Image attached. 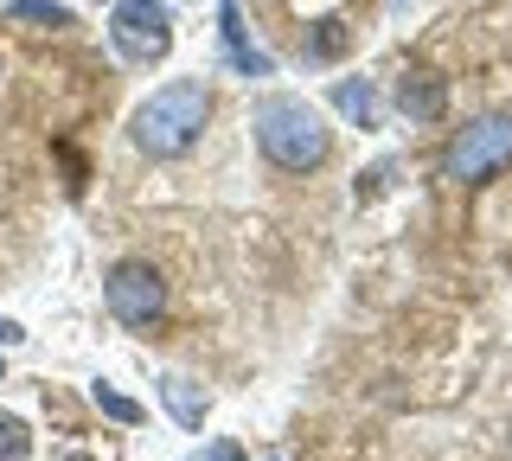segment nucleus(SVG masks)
Wrapping results in <instances>:
<instances>
[{
    "instance_id": "f257e3e1",
    "label": "nucleus",
    "mask_w": 512,
    "mask_h": 461,
    "mask_svg": "<svg viewBox=\"0 0 512 461\" xmlns=\"http://www.w3.org/2000/svg\"><path fill=\"white\" fill-rule=\"evenodd\" d=\"M205 116H212V90H205L199 77H180V84L154 90V97L135 109L128 135H135V148H141V154L167 161V154H186L192 141L205 135Z\"/></svg>"
},
{
    "instance_id": "f03ea898",
    "label": "nucleus",
    "mask_w": 512,
    "mask_h": 461,
    "mask_svg": "<svg viewBox=\"0 0 512 461\" xmlns=\"http://www.w3.org/2000/svg\"><path fill=\"white\" fill-rule=\"evenodd\" d=\"M256 148H263L276 167H288V173H308V167L327 161L333 135H327V122H320L314 103L263 97V103H256Z\"/></svg>"
},
{
    "instance_id": "7ed1b4c3",
    "label": "nucleus",
    "mask_w": 512,
    "mask_h": 461,
    "mask_svg": "<svg viewBox=\"0 0 512 461\" xmlns=\"http://www.w3.org/2000/svg\"><path fill=\"white\" fill-rule=\"evenodd\" d=\"M512 161V116H480L468 122L455 141H448V180H487V173H500Z\"/></svg>"
},
{
    "instance_id": "20e7f679",
    "label": "nucleus",
    "mask_w": 512,
    "mask_h": 461,
    "mask_svg": "<svg viewBox=\"0 0 512 461\" xmlns=\"http://www.w3.org/2000/svg\"><path fill=\"white\" fill-rule=\"evenodd\" d=\"M109 39H116V52L128 58V65H154V58H167V45H173L167 0H122V7L109 13Z\"/></svg>"
},
{
    "instance_id": "39448f33",
    "label": "nucleus",
    "mask_w": 512,
    "mask_h": 461,
    "mask_svg": "<svg viewBox=\"0 0 512 461\" xmlns=\"http://www.w3.org/2000/svg\"><path fill=\"white\" fill-rule=\"evenodd\" d=\"M109 314L122 327H154L167 314V282L154 276V263H116L109 269Z\"/></svg>"
},
{
    "instance_id": "423d86ee",
    "label": "nucleus",
    "mask_w": 512,
    "mask_h": 461,
    "mask_svg": "<svg viewBox=\"0 0 512 461\" xmlns=\"http://www.w3.org/2000/svg\"><path fill=\"white\" fill-rule=\"evenodd\" d=\"M218 39H224V58L237 65V77H269V71H276V58H269L263 45H250L244 7H237V0H224V7H218Z\"/></svg>"
},
{
    "instance_id": "0eeeda50",
    "label": "nucleus",
    "mask_w": 512,
    "mask_h": 461,
    "mask_svg": "<svg viewBox=\"0 0 512 461\" xmlns=\"http://www.w3.org/2000/svg\"><path fill=\"white\" fill-rule=\"evenodd\" d=\"M442 103H448L442 77H429V71H404V77H397V109H404L410 122H436Z\"/></svg>"
},
{
    "instance_id": "6e6552de",
    "label": "nucleus",
    "mask_w": 512,
    "mask_h": 461,
    "mask_svg": "<svg viewBox=\"0 0 512 461\" xmlns=\"http://www.w3.org/2000/svg\"><path fill=\"white\" fill-rule=\"evenodd\" d=\"M160 404L173 410V423H180V429H199L205 423V391L192 385V378H180V372L160 378Z\"/></svg>"
},
{
    "instance_id": "1a4fd4ad",
    "label": "nucleus",
    "mask_w": 512,
    "mask_h": 461,
    "mask_svg": "<svg viewBox=\"0 0 512 461\" xmlns=\"http://www.w3.org/2000/svg\"><path fill=\"white\" fill-rule=\"evenodd\" d=\"M333 109H340L346 122H359V129H372L378 122V90L365 84V77H340V84H333Z\"/></svg>"
},
{
    "instance_id": "9d476101",
    "label": "nucleus",
    "mask_w": 512,
    "mask_h": 461,
    "mask_svg": "<svg viewBox=\"0 0 512 461\" xmlns=\"http://www.w3.org/2000/svg\"><path fill=\"white\" fill-rule=\"evenodd\" d=\"M7 20L32 26V33H64V26H71V7H52V0H13Z\"/></svg>"
},
{
    "instance_id": "9b49d317",
    "label": "nucleus",
    "mask_w": 512,
    "mask_h": 461,
    "mask_svg": "<svg viewBox=\"0 0 512 461\" xmlns=\"http://www.w3.org/2000/svg\"><path fill=\"white\" fill-rule=\"evenodd\" d=\"M32 455V436L20 417H0V461H26Z\"/></svg>"
},
{
    "instance_id": "f8f14e48",
    "label": "nucleus",
    "mask_w": 512,
    "mask_h": 461,
    "mask_svg": "<svg viewBox=\"0 0 512 461\" xmlns=\"http://www.w3.org/2000/svg\"><path fill=\"white\" fill-rule=\"evenodd\" d=\"M96 410L116 417V423H141V404H135V397H122V391H109V385H96Z\"/></svg>"
},
{
    "instance_id": "ddd939ff",
    "label": "nucleus",
    "mask_w": 512,
    "mask_h": 461,
    "mask_svg": "<svg viewBox=\"0 0 512 461\" xmlns=\"http://www.w3.org/2000/svg\"><path fill=\"white\" fill-rule=\"evenodd\" d=\"M340 45H346V33H340V26H333V20H320V33H314L308 45H301V52H308V58H314V65H327V58H333V52H340Z\"/></svg>"
},
{
    "instance_id": "4468645a",
    "label": "nucleus",
    "mask_w": 512,
    "mask_h": 461,
    "mask_svg": "<svg viewBox=\"0 0 512 461\" xmlns=\"http://www.w3.org/2000/svg\"><path fill=\"white\" fill-rule=\"evenodd\" d=\"M205 461H244V449H237V442H212V449H205Z\"/></svg>"
},
{
    "instance_id": "2eb2a0df",
    "label": "nucleus",
    "mask_w": 512,
    "mask_h": 461,
    "mask_svg": "<svg viewBox=\"0 0 512 461\" xmlns=\"http://www.w3.org/2000/svg\"><path fill=\"white\" fill-rule=\"evenodd\" d=\"M26 340V327L20 321H0V346H20Z\"/></svg>"
}]
</instances>
